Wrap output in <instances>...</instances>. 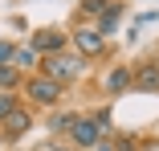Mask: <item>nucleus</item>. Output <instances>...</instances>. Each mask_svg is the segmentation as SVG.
I'll list each match as a JSON object with an SVG mask.
<instances>
[{
	"label": "nucleus",
	"mask_w": 159,
	"mask_h": 151,
	"mask_svg": "<svg viewBox=\"0 0 159 151\" xmlns=\"http://www.w3.org/2000/svg\"><path fill=\"white\" fill-rule=\"evenodd\" d=\"M20 90H25L29 106H41V110H57L61 94H66V86H61V82H53V78H45V74H29Z\"/></svg>",
	"instance_id": "nucleus-1"
},
{
	"label": "nucleus",
	"mask_w": 159,
	"mask_h": 151,
	"mask_svg": "<svg viewBox=\"0 0 159 151\" xmlns=\"http://www.w3.org/2000/svg\"><path fill=\"white\" fill-rule=\"evenodd\" d=\"M37 74H45V78H53V82H61V86H70L74 78H82V74H86V57H78V53L41 57V70H37Z\"/></svg>",
	"instance_id": "nucleus-2"
},
{
	"label": "nucleus",
	"mask_w": 159,
	"mask_h": 151,
	"mask_svg": "<svg viewBox=\"0 0 159 151\" xmlns=\"http://www.w3.org/2000/svg\"><path fill=\"white\" fill-rule=\"evenodd\" d=\"M70 45V33L66 29H33V41H29V49H33L37 57H57V53H66Z\"/></svg>",
	"instance_id": "nucleus-3"
},
{
	"label": "nucleus",
	"mask_w": 159,
	"mask_h": 151,
	"mask_svg": "<svg viewBox=\"0 0 159 151\" xmlns=\"http://www.w3.org/2000/svg\"><path fill=\"white\" fill-rule=\"evenodd\" d=\"M70 41H74V53H78V57H86V62L106 53V37H102L94 25H78L74 33H70Z\"/></svg>",
	"instance_id": "nucleus-4"
},
{
	"label": "nucleus",
	"mask_w": 159,
	"mask_h": 151,
	"mask_svg": "<svg viewBox=\"0 0 159 151\" xmlns=\"http://www.w3.org/2000/svg\"><path fill=\"white\" fill-rule=\"evenodd\" d=\"M70 139H74V151H90L94 143L106 139V131L94 123V114H78V123L70 127Z\"/></svg>",
	"instance_id": "nucleus-5"
},
{
	"label": "nucleus",
	"mask_w": 159,
	"mask_h": 151,
	"mask_svg": "<svg viewBox=\"0 0 159 151\" xmlns=\"http://www.w3.org/2000/svg\"><path fill=\"white\" fill-rule=\"evenodd\" d=\"M131 74H135L131 90H139V94H159V62H155V57H143V62H135V66H131Z\"/></svg>",
	"instance_id": "nucleus-6"
},
{
	"label": "nucleus",
	"mask_w": 159,
	"mask_h": 151,
	"mask_svg": "<svg viewBox=\"0 0 159 151\" xmlns=\"http://www.w3.org/2000/svg\"><path fill=\"white\" fill-rule=\"evenodd\" d=\"M131 82H135L131 66H122V62H114V66L106 70V78H102V94H106V98H122L126 90H131Z\"/></svg>",
	"instance_id": "nucleus-7"
},
{
	"label": "nucleus",
	"mask_w": 159,
	"mask_h": 151,
	"mask_svg": "<svg viewBox=\"0 0 159 151\" xmlns=\"http://www.w3.org/2000/svg\"><path fill=\"white\" fill-rule=\"evenodd\" d=\"M29 131H33V110H29V106H16L4 123H0V135H4L8 143H12V139H25Z\"/></svg>",
	"instance_id": "nucleus-8"
},
{
	"label": "nucleus",
	"mask_w": 159,
	"mask_h": 151,
	"mask_svg": "<svg viewBox=\"0 0 159 151\" xmlns=\"http://www.w3.org/2000/svg\"><path fill=\"white\" fill-rule=\"evenodd\" d=\"M12 70H20V74H37V66H41V57L29 49V45H16V53H12V62H8Z\"/></svg>",
	"instance_id": "nucleus-9"
},
{
	"label": "nucleus",
	"mask_w": 159,
	"mask_h": 151,
	"mask_svg": "<svg viewBox=\"0 0 159 151\" xmlns=\"http://www.w3.org/2000/svg\"><path fill=\"white\" fill-rule=\"evenodd\" d=\"M25 86V74L12 70V66H0V94H16V90Z\"/></svg>",
	"instance_id": "nucleus-10"
},
{
	"label": "nucleus",
	"mask_w": 159,
	"mask_h": 151,
	"mask_svg": "<svg viewBox=\"0 0 159 151\" xmlns=\"http://www.w3.org/2000/svg\"><path fill=\"white\" fill-rule=\"evenodd\" d=\"M74 123H78L74 110H53V114H49V131H53V135H70Z\"/></svg>",
	"instance_id": "nucleus-11"
},
{
	"label": "nucleus",
	"mask_w": 159,
	"mask_h": 151,
	"mask_svg": "<svg viewBox=\"0 0 159 151\" xmlns=\"http://www.w3.org/2000/svg\"><path fill=\"white\" fill-rule=\"evenodd\" d=\"M106 8H110V0H82V4H78V12L82 16H94V21H98Z\"/></svg>",
	"instance_id": "nucleus-12"
},
{
	"label": "nucleus",
	"mask_w": 159,
	"mask_h": 151,
	"mask_svg": "<svg viewBox=\"0 0 159 151\" xmlns=\"http://www.w3.org/2000/svg\"><path fill=\"white\" fill-rule=\"evenodd\" d=\"M16 106H20V98H16V94H0V123H4V118H8Z\"/></svg>",
	"instance_id": "nucleus-13"
},
{
	"label": "nucleus",
	"mask_w": 159,
	"mask_h": 151,
	"mask_svg": "<svg viewBox=\"0 0 159 151\" xmlns=\"http://www.w3.org/2000/svg\"><path fill=\"white\" fill-rule=\"evenodd\" d=\"M12 53H16L12 41H0V66H8V62H12Z\"/></svg>",
	"instance_id": "nucleus-14"
},
{
	"label": "nucleus",
	"mask_w": 159,
	"mask_h": 151,
	"mask_svg": "<svg viewBox=\"0 0 159 151\" xmlns=\"http://www.w3.org/2000/svg\"><path fill=\"white\" fill-rule=\"evenodd\" d=\"M90 151H118V147H114V139H110V135H106V139H102V143H94V147H90Z\"/></svg>",
	"instance_id": "nucleus-15"
},
{
	"label": "nucleus",
	"mask_w": 159,
	"mask_h": 151,
	"mask_svg": "<svg viewBox=\"0 0 159 151\" xmlns=\"http://www.w3.org/2000/svg\"><path fill=\"white\" fill-rule=\"evenodd\" d=\"M57 151H74V147H57Z\"/></svg>",
	"instance_id": "nucleus-16"
}]
</instances>
